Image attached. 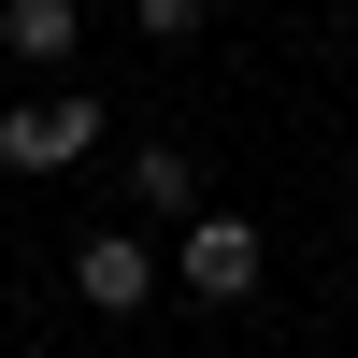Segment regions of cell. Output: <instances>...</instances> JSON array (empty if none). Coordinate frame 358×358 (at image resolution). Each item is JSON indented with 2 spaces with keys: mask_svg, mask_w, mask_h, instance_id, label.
<instances>
[{
  "mask_svg": "<svg viewBox=\"0 0 358 358\" xmlns=\"http://www.w3.org/2000/svg\"><path fill=\"white\" fill-rule=\"evenodd\" d=\"M172 287H187V301H244V287H258V229H244V215H187Z\"/></svg>",
  "mask_w": 358,
  "mask_h": 358,
  "instance_id": "6da1fadb",
  "label": "cell"
},
{
  "mask_svg": "<svg viewBox=\"0 0 358 358\" xmlns=\"http://www.w3.org/2000/svg\"><path fill=\"white\" fill-rule=\"evenodd\" d=\"M101 143V101H29V115H0V158L15 172H57V158H86Z\"/></svg>",
  "mask_w": 358,
  "mask_h": 358,
  "instance_id": "7a4b0ae2",
  "label": "cell"
},
{
  "mask_svg": "<svg viewBox=\"0 0 358 358\" xmlns=\"http://www.w3.org/2000/svg\"><path fill=\"white\" fill-rule=\"evenodd\" d=\"M72 287H86L101 315H143V301H158V244H143V229H101V244L72 258Z\"/></svg>",
  "mask_w": 358,
  "mask_h": 358,
  "instance_id": "3957f363",
  "label": "cell"
},
{
  "mask_svg": "<svg viewBox=\"0 0 358 358\" xmlns=\"http://www.w3.org/2000/svg\"><path fill=\"white\" fill-rule=\"evenodd\" d=\"M129 201H143L158 229H187V215H201V172L172 158V143H143V158H129Z\"/></svg>",
  "mask_w": 358,
  "mask_h": 358,
  "instance_id": "277c9868",
  "label": "cell"
},
{
  "mask_svg": "<svg viewBox=\"0 0 358 358\" xmlns=\"http://www.w3.org/2000/svg\"><path fill=\"white\" fill-rule=\"evenodd\" d=\"M0 43L15 57H72V0H0Z\"/></svg>",
  "mask_w": 358,
  "mask_h": 358,
  "instance_id": "5b68a950",
  "label": "cell"
},
{
  "mask_svg": "<svg viewBox=\"0 0 358 358\" xmlns=\"http://www.w3.org/2000/svg\"><path fill=\"white\" fill-rule=\"evenodd\" d=\"M201 15H215V0H143V43H187Z\"/></svg>",
  "mask_w": 358,
  "mask_h": 358,
  "instance_id": "8992f818",
  "label": "cell"
}]
</instances>
